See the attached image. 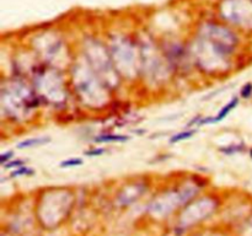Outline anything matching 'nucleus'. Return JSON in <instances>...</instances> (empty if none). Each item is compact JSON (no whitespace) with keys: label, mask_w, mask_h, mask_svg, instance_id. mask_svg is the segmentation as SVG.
Wrapping results in <instances>:
<instances>
[{"label":"nucleus","mask_w":252,"mask_h":236,"mask_svg":"<svg viewBox=\"0 0 252 236\" xmlns=\"http://www.w3.org/2000/svg\"><path fill=\"white\" fill-rule=\"evenodd\" d=\"M242 150V147L241 145H232V147H227V148H224V149H222L220 152L225 153V154H235V153H239Z\"/></svg>","instance_id":"10"},{"label":"nucleus","mask_w":252,"mask_h":236,"mask_svg":"<svg viewBox=\"0 0 252 236\" xmlns=\"http://www.w3.org/2000/svg\"><path fill=\"white\" fill-rule=\"evenodd\" d=\"M33 174L32 169H28V167L21 166L19 169H15L13 172L10 174L11 177H20V176H26V175H31Z\"/></svg>","instance_id":"6"},{"label":"nucleus","mask_w":252,"mask_h":236,"mask_svg":"<svg viewBox=\"0 0 252 236\" xmlns=\"http://www.w3.org/2000/svg\"><path fill=\"white\" fill-rule=\"evenodd\" d=\"M88 157H98V155L103 154V149H94V150H89V152L85 153Z\"/></svg>","instance_id":"11"},{"label":"nucleus","mask_w":252,"mask_h":236,"mask_svg":"<svg viewBox=\"0 0 252 236\" xmlns=\"http://www.w3.org/2000/svg\"><path fill=\"white\" fill-rule=\"evenodd\" d=\"M252 95V84H246L244 85V87L241 89V96L244 97V99H249L250 96Z\"/></svg>","instance_id":"8"},{"label":"nucleus","mask_w":252,"mask_h":236,"mask_svg":"<svg viewBox=\"0 0 252 236\" xmlns=\"http://www.w3.org/2000/svg\"><path fill=\"white\" fill-rule=\"evenodd\" d=\"M50 138H32V139L24 140V142L19 143L18 148L19 149H27V148H35L38 145H45L50 143Z\"/></svg>","instance_id":"3"},{"label":"nucleus","mask_w":252,"mask_h":236,"mask_svg":"<svg viewBox=\"0 0 252 236\" xmlns=\"http://www.w3.org/2000/svg\"><path fill=\"white\" fill-rule=\"evenodd\" d=\"M25 165V161L24 160H11L10 162H8L6 165H4L5 169H19V167L24 166Z\"/></svg>","instance_id":"7"},{"label":"nucleus","mask_w":252,"mask_h":236,"mask_svg":"<svg viewBox=\"0 0 252 236\" xmlns=\"http://www.w3.org/2000/svg\"><path fill=\"white\" fill-rule=\"evenodd\" d=\"M13 157H14V153L13 152H6L4 153L3 155H1V159H0V164L3 165H6L8 162H10L11 160H13Z\"/></svg>","instance_id":"9"},{"label":"nucleus","mask_w":252,"mask_h":236,"mask_svg":"<svg viewBox=\"0 0 252 236\" xmlns=\"http://www.w3.org/2000/svg\"><path fill=\"white\" fill-rule=\"evenodd\" d=\"M82 164V160L79 159V157H72V159H67L64 161L60 162L59 166L63 167V169H68V167H74L79 166V165Z\"/></svg>","instance_id":"5"},{"label":"nucleus","mask_w":252,"mask_h":236,"mask_svg":"<svg viewBox=\"0 0 252 236\" xmlns=\"http://www.w3.org/2000/svg\"><path fill=\"white\" fill-rule=\"evenodd\" d=\"M196 133H197V130L183 131V132L177 133V134L174 135V137L170 139V143L171 144H175V143L182 142V140H187V139H190V138H192Z\"/></svg>","instance_id":"4"},{"label":"nucleus","mask_w":252,"mask_h":236,"mask_svg":"<svg viewBox=\"0 0 252 236\" xmlns=\"http://www.w3.org/2000/svg\"><path fill=\"white\" fill-rule=\"evenodd\" d=\"M127 140H129V137L122 134H103L95 138L96 143H123Z\"/></svg>","instance_id":"2"},{"label":"nucleus","mask_w":252,"mask_h":236,"mask_svg":"<svg viewBox=\"0 0 252 236\" xmlns=\"http://www.w3.org/2000/svg\"><path fill=\"white\" fill-rule=\"evenodd\" d=\"M239 105V99L237 97H234V99L231 100V101L229 102L227 105H225L224 107H223L222 109L219 111V113L217 114L215 117H210V118H207V120H203L202 122H200L201 125H205V123H217V122H220V121H223L225 118V117L227 116V114L230 113V112L232 111V109L235 108V107Z\"/></svg>","instance_id":"1"},{"label":"nucleus","mask_w":252,"mask_h":236,"mask_svg":"<svg viewBox=\"0 0 252 236\" xmlns=\"http://www.w3.org/2000/svg\"><path fill=\"white\" fill-rule=\"evenodd\" d=\"M250 155H251V157H252V149H251V152H250Z\"/></svg>","instance_id":"12"}]
</instances>
